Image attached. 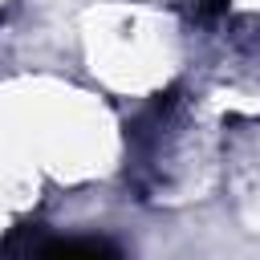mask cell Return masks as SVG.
Here are the masks:
<instances>
[{
    "label": "cell",
    "instance_id": "obj_1",
    "mask_svg": "<svg viewBox=\"0 0 260 260\" xmlns=\"http://www.w3.org/2000/svg\"><path fill=\"white\" fill-rule=\"evenodd\" d=\"M24 260H126V256L106 236H65V240L49 236V240H32Z\"/></svg>",
    "mask_w": 260,
    "mask_h": 260
}]
</instances>
